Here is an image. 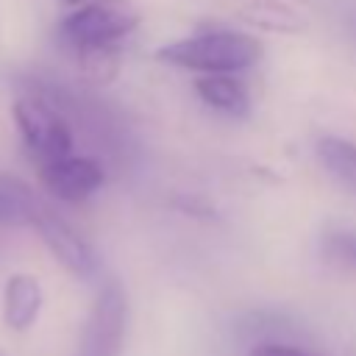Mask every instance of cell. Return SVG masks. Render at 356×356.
Instances as JSON below:
<instances>
[{
	"instance_id": "2",
	"label": "cell",
	"mask_w": 356,
	"mask_h": 356,
	"mask_svg": "<svg viewBox=\"0 0 356 356\" xmlns=\"http://www.w3.org/2000/svg\"><path fill=\"white\" fill-rule=\"evenodd\" d=\"M139 8L131 0H89L64 17L58 36L75 53L122 47V39L136 28Z\"/></svg>"
},
{
	"instance_id": "15",
	"label": "cell",
	"mask_w": 356,
	"mask_h": 356,
	"mask_svg": "<svg viewBox=\"0 0 356 356\" xmlns=\"http://www.w3.org/2000/svg\"><path fill=\"white\" fill-rule=\"evenodd\" d=\"M64 3H70V6H83V0H64Z\"/></svg>"
},
{
	"instance_id": "4",
	"label": "cell",
	"mask_w": 356,
	"mask_h": 356,
	"mask_svg": "<svg viewBox=\"0 0 356 356\" xmlns=\"http://www.w3.org/2000/svg\"><path fill=\"white\" fill-rule=\"evenodd\" d=\"M14 120H17V128L25 139L28 150L39 159V167L58 161L64 156H72L70 122L53 103H47L36 92L25 95L14 103Z\"/></svg>"
},
{
	"instance_id": "13",
	"label": "cell",
	"mask_w": 356,
	"mask_h": 356,
	"mask_svg": "<svg viewBox=\"0 0 356 356\" xmlns=\"http://www.w3.org/2000/svg\"><path fill=\"white\" fill-rule=\"evenodd\" d=\"M0 222H25V209L17 195L14 178H3L0 184Z\"/></svg>"
},
{
	"instance_id": "1",
	"label": "cell",
	"mask_w": 356,
	"mask_h": 356,
	"mask_svg": "<svg viewBox=\"0 0 356 356\" xmlns=\"http://www.w3.org/2000/svg\"><path fill=\"white\" fill-rule=\"evenodd\" d=\"M156 58L203 75H231L256 64L261 58V44L256 36L242 31H209L161 44Z\"/></svg>"
},
{
	"instance_id": "10",
	"label": "cell",
	"mask_w": 356,
	"mask_h": 356,
	"mask_svg": "<svg viewBox=\"0 0 356 356\" xmlns=\"http://www.w3.org/2000/svg\"><path fill=\"white\" fill-rule=\"evenodd\" d=\"M320 164L334 175L337 184L356 192V145L339 136H323L317 142Z\"/></svg>"
},
{
	"instance_id": "12",
	"label": "cell",
	"mask_w": 356,
	"mask_h": 356,
	"mask_svg": "<svg viewBox=\"0 0 356 356\" xmlns=\"http://www.w3.org/2000/svg\"><path fill=\"white\" fill-rule=\"evenodd\" d=\"M323 256L331 264L356 273V231H328L323 236Z\"/></svg>"
},
{
	"instance_id": "16",
	"label": "cell",
	"mask_w": 356,
	"mask_h": 356,
	"mask_svg": "<svg viewBox=\"0 0 356 356\" xmlns=\"http://www.w3.org/2000/svg\"><path fill=\"white\" fill-rule=\"evenodd\" d=\"M0 356H3V353H0Z\"/></svg>"
},
{
	"instance_id": "9",
	"label": "cell",
	"mask_w": 356,
	"mask_h": 356,
	"mask_svg": "<svg viewBox=\"0 0 356 356\" xmlns=\"http://www.w3.org/2000/svg\"><path fill=\"white\" fill-rule=\"evenodd\" d=\"M239 331L242 337L250 342V348L256 345H275V342H286V345H298V328L292 325V320L275 314V312H250L248 317L239 320Z\"/></svg>"
},
{
	"instance_id": "8",
	"label": "cell",
	"mask_w": 356,
	"mask_h": 356,
	"mask_svg": "<svg viewBox=\"0 0 356 356\" xmlns=\"http://www.w3.org/2000/svg\"><path fill=\"white\" fill-rule=\"evenodd\" d=\"M195 89L209 108H217L228 117H245L250 108L245 83L231 75H200L195 81Z\"/></svg>"
},
{
	"instance_id": "5",
	"label": "cell",
	"mask_w": 356,
	"mask_h": 356,
	"mask_svg": "<svg viewBox=\"0 0 356 356\" xmlns=\"http://www.w3.org/2000/svg\"><path fill=\"white\" fill-rule=\"evenodd\" d=\"M125 328H128L125 289L108 278L97 289L95 303L89 309V317L78 342V356H120L125 342Z\"/></svg>"
},
{
	"instance_id": "14",
	"label": "cell",
	"mask_w": 356,
	"mask_h": 356,
	"mask_svg": "<svg viewBox=\"0 0 356 356\" xmlns=\"http://www.w3.org/2000/svg\"><path fill=\"white\" fill-rule=\"evenodd\" d=\"M250 356H317V353L306 350L303 345L275 342V345H256V348H250Z\"/></svg>"
},
{
	"instance_id": "7",
	"label": "cell",
	"mask_w": 356,
	"mask_h": 356,
	"mask_svg": "<svg viewBox=\"0 0 356 356\" xmlns=\"http://www.w3.org/2000/svg\"><path fill=\"white\" fill-rule=\"evenodd\" d=\"M42 312V286L33 275L17 273L3 292V320L11 331H28Z\"/></svg>"
},
{
	"instance_id": "11",
	"label": "cell",
	"mask_w": 356,
	"mask_h": 356,
	"mask_svg": "<svg viewBox=\"0 0 356 356\" xmlns=\"http://www.w3.org/2000/svg\"><path fill=\"white\" fill-rule=\"evenodd\" d=\"M242 17L250 25H259L267 31H300V25H303V19L292 8L278 6V3H253L242 11Z\"/></svg>"
},
{
	"instance_id": "6",
	"label": "cell",
	"mask_w": 356,
	"mask_h": 356,
	"mask_svg": "<svg viewBox=\"0 0 356 356\" xmlns=\"http://www.w3.org/2000/svg\"><path fill=\"white\" fill-rule=\"evenodd\" d=\"M103 178H106V172H103L100 161H95L89 156H75V153L39 167L42 186L53 197L67 200V203H78V200H86L89 195H95L103 186Z\"/></svg>"
},
{
	"instance_id": "3",
	"label": "cell",
	"mask_w": 356,
	"mask_h": 356,
	"mask_svg": "<svg viewBox=\"0 0 356 356\" xmlns=\"http://www.w3.org/2000/svg\"><path fill=\"white\" fill-rule=\"evenodd\" d=\"M14 186H17V195L22 200V209H25V222H31L39 236L44 239V245L50 248V253L78 278H95L97 273V256L95 250L86 245V239L81 234H75L70 228V222H64L53 209H47L28 184L17 181L14 178Z\"/></svg>"
}]
</instances>
